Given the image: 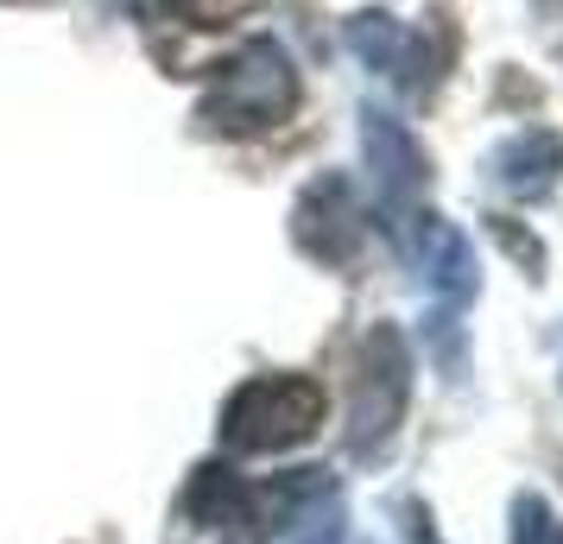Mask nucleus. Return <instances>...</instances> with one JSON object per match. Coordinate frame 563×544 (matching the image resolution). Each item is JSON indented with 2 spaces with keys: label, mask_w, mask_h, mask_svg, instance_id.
<instances>
[{
  "label": "nucleus",
  "mask_w": 563,
  "mask_h": 544,
  "mask_svg": "<svg viewBox=\"0 0 563 544\" xmlns=\"http://www.w3.org/2000/svg\"><path fill=\"white\" fill-rule=\"evenodd\" d=\"M178 7H209V0H178Z\"/></svg>",
  "instance_id": "obj_11"
},
{
  "label": "nucleus",
  "mask_w": 563,
  "mask_h": 544,
  "mask_svg": "<svg viewBox=\"0 0 563 544\" xmlns=\"http://www.w3.org/2000/svg\"><path fill=\"white\" fill-rule=\"evenodd\" d=\"M291 234H298V247H305L310 259H323V266H355L361 241H367L355 184L342 178V171H323V178L298 197V209H291Z\"/></svg>",
  "instance_id": "obj_5"
},
{
  "label": "nucleus",
  "mask_w": 563,
  "mask_h": 544,
  "mask_svg": "<svg viewBox=\"0 0 563 544\" xmlns=\"http://www.w3.org/2000/svg\"><path fill=\"white\" fill-rule=\"evenodd\" d=\"M323 424V387L305 374H260L247 387H234L222 406V443L241 456H266V449H291Z\"/></svg>",
  "instance_id": "obj_2"
},
{
  "label": "nucleus",
  "mask_w": 563,
  "mask_h": 544,
  "mask_svg": "<svg viewBox=\"0 0 563 544\" xmlns=\"http://www.w3.org/2000/svg\"><path fill=\"white\" fill-rule=\"evenodd\" d=\"M411 399V348L399 323H374L355 348V399H349V449L361 463L380 456Z\"/></svg>",
  "instance_id": "obj_3"
},
{
  "label": "nucleus",
  "mask_w": 563,
  "mask_h": 544,
  "mask_svg": "<svg viewBox=\"0 0 563 544\" xmlns=\"http://www.w3.org/2000/svg\"><path fill=\"white\" fill-rule=\"evenodd\" d=\"M291 114H298V70L273 38H254L229 64H216L209 96L197 108V121L209 133H266Z\"/></svg>",
  "instance_id": "obj_1"
},
{
  "label": "nucleus",
  "mask_w": 563,
  "mask_h": 544,
  "mask_svg": "<svg viewBox=\"0 0 563 544\" xmlns=\"http://www.w3.org/2000/svg\"><path fill=\"white\" fill-rule=\"evenodd\" d=\"M494 171H500V184H507L512 197L538 203V197H551V190H558V171H563V140H558L551 127L519 133V140H507V146L494 153Z\"/></svg>",
  "instance_id": "obj_8"
},
{
  "label": "nucleus",
  "mask_w": 563,
  "mask_h": 544,
  "mask_svg": "<svg viewBox=\"0 0 563 544\" xmlns=\"http://www.w3.org/2000/svg\"><path fill=\"white\" fill-rule=\"evenodd\" d=\"M512 544H563L558 513H551L538 493H519V500H512Z\"/></svg>",
  "instance_id": "obj_9"
},
{
  "label": "nucleus",
  "mask_w": 563,
  "mask_h": 544,
  "mask_svg": "<svg viewBox=\"0 0 563 544\" xmlns=\"http://www.w3.org/2000/svg\"><path fill=\"white\" fill-rule=\"evenodd\" d=\"M361 146H367V165H374V197H380V209L393 215V229H406L411 203H418V190H424V153H418V140H411L393 114H374V108H367Z\"/></svg>",
  "instance_id": "obj_6"
},
{
  "label": "nucleus",
  "mask_w": 563,
  "mask_h": 544,
  "mask_svg": "<svg viewBox=\"0 0 563 544\" xmlns=\"http://www.w3.org/2000/svg\"><path fill=\"white\" fill-rule=\"evenodd\" d=\"M349 52L367 70H380L386 82H399L406 96H431L450 70V57H456V26H450V13H431L424 32L399 26L393 13H355L349 20Z\"/></svg>",
  "instance_id": "obj_4"
},
{
  "label": "nucleus",
  "mask_w": 563,
  "mask_h": 544,
  "mask_svg": "<svg viewBox=\"0 0 563 544\" xmlns=\"http://www.w3.org/2000/svg\"><path fill=\"white\" fill-rule=\"evenodd\" d=\"M411 544H443V539H437V532H431V519H424V513H418V507H411Z\"/></svg>",
  "instance_id": "obj_10"
},
{
  "label": "nucleus",
  "mask_w": 563,
  "mask_h": 544,
  "mask_svg": "<svg viewBox=\"0 0 563 544\" xmlns=\"http://www.w3.org/2000/svg\"><path fill=\"white\" fill-rule=\"evenodd\" d=\"M406 247L418 279L443 298V304H468L475 298V247L456 222L443 215H406Z\"/></svg>",
  "instance_id": "obj_7"
}]
</instances>
